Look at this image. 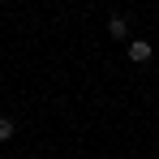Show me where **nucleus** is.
I'll list each match as a JSON object with an SVG mask.
<instances>
[{
    "mask_svg": "<svg viewBox=\"0 0 159 159\" xmlns=\"http://www.w3.org/2000/svg\"><path fill=\"white\" fill-rule=\"evenodd\" d=\"M129 60H133V65L151 60V43H146V39H133V43H129Z\"/></svg>",
    "mask_w": 159,
    "mask_h": 159,
    "instance_id": "f257e3e1",
    "label": "nucleus"
},
{
    "mask_svg": "<svg viewBox=\"0 0 159 159\" xmlns=\"http://www.w3.org/2000/svg\"><path fill=\"white\" fill-rule=\"evenodd\" d=\"M107 34H112V39H125V34H129V22H125V17H112V22H107Z\"/></svg>",
    "mask_w": 159,
    "mask_h": 159,
    "instance_id": "f03ea898",
    "label": "nucleus"
},
{
    "mask_svg": "<svg viewBox=\"0 0 159 159\" xmlns=\"http://www.w3.org/2000/svg\"><path fill=\"white\" fill-rule=\"evenodd\" d=\"M9 138H13V120H9V116H0V142H9Z\"/></svg>",
    "mask_w": 159,
    "mask_h": 159,
    "instance_id": "7ed1b4c3",
    "label": "nucleus"
}]
</instances>
